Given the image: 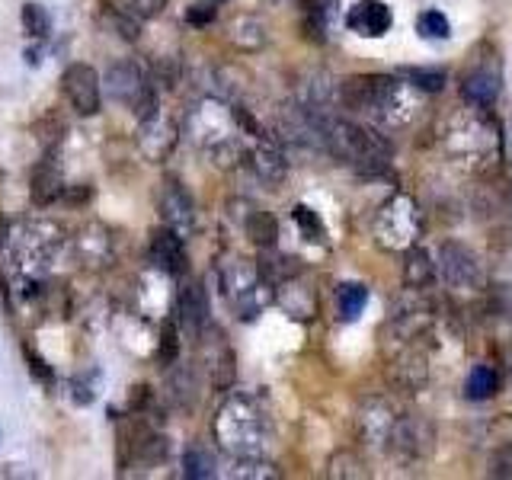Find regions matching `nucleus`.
<instances>
[{"label": "nucleus", "instance_id": "1", "mask_svg": "<svg viewBox=\"0 0 512 480\" xmlns=\"http://www.w3.org/2000/svg\"><path fill=\"white\" fill-rule=\"evenodd\" d=\"M311 125H314V132L324 138L330 154L346 160V164H352L356 170L375 173L381 167H388L391 144L384 141L381 135H375L372 128L356 125V122H349V119L320 116V112H311Z\"/></svg>", "mask_w": 512, "mask_h": 480}, {"label": "nucleus", "instance_id": "2", "mask_svg": "<svg viewBox=\"0 0 512 480\" xmlns=\"http://www.w3.org/2000/svg\"><path fill=\"white\" fill-rule=\"evenodd\" d=\"M215 436L234 458H260L269 445V420L253 397L237 394L218 410Z\"/></svg>", "mask_w": 512, "mask_h": 480}, {"label": "nucleus", "instance_id": "3", "mask_svg": "<svg viewBox=\"0 0 512 480\" xmlns=\"http://www.w3.org/2000/svg\"><path fill=\"white\" fill-rule=\"evenodd\" d=\"M221 285H224V295L231 301V308L244 320L263 314V308H269V301H272V285L263 279V272L250 266L247 260H231L224 266Z\"/></svg>", "mask_w": 512, "mask_h": 480}, {"label": "nucleus", "instance_id": "4", "mask_svg": "<svg viewBox=\"0 0 512 480\" xmlns=\"http://www.w3.org/2000/svg\"><path fill=\"white\" fill-rule=\"evenodd\" d=\"M375 231H378V240L384 247H391V250L410 247L416 240V234H420V212H416L413 199L410 196H394L378 212Z\"/></svg>", "mask_w": 512, "mask_h": 480}, {"label": "nucleus", "instance_id": "5", "mask_svg": "<svg viewBox=\"0 0 512 480\" xmlns=\"http://www.w3.org/2000/svg\"><path fill=\"white\" fill-rule=\"evenodd\" d=\"M106 90L116 103L141 106V119H151V90L144 84V74L135 61H116L106 71Z\"/></svg>", "mask_w": 512, "mask_h": 480}, {"label": "nucleus", "instance_id": "6", "mask_svg": "<svg viewBox=\"0 0 512 480\" xmlns=\"http://www.w3.org/2000/svg\"><path fill=\"white\" fill-rule=\"evenodd\" d=\"M61 87L80 116H96L100 112V77H96L90 64H71L61 77Z\"/></svg>", "mask_w": 512, "mask_h": 480}, {"label": "nucleus", "instance_id": "7", "mask_svg": "<svg viewBox=\"0 0 512 480\" xmlns=\"http://www.w3.org/2000/svg\"><path fill=\"white\" fill-rule=\"evenodd\" d=\"M442 276L448 285L471 292V288H480V282H484V269H480V260L464 244H445L442 247Z\"/></svg>", "mask_w": 512, "mask_h": 480}, {"label": "nucleus", "instance_id": "8", "mask_svg": "<svg viewBox=\"0 0 512 480\" xmlns=\"http://www.w3.org/2000/svg\"><path fill=\"white\" fill-rule=\"evenodd\" d=\"M160 215H164L167 228H173L176 234H189L192 224H196V205H192L189 192L176 180L164 183V192H160Z\"/></svg>", "mask_w": 512, "mask_h": 480}, {"label": "nucleus", "instance_id": "9", "mask_svg": "<svg viewBox=\"0 0 512 480\" xmlns=\"http://www.w3.org/2000/svg\"><path fill=\"white\" fill-rule=\"evenodd\" d=\"M346 23L352 32H359L365 39H378L391 29L394 16H391L388 4H381V0H359V4H352Z\"/></svg>", "mask_w": 512, "mask_h": 480}, {"label": "nucleus", "instance_id": "10", "mask_svg": "<svg viewBox=\"0 0 512 480\" xmlns=\"http://www.w3.org/2000/svg\"><path fill=\"white\" fill-rule=\"evenodd\" d=\"M151 263L160 272H167V276H183L186 272L183 234H176L173 228H160L151 240Z\"/></svg>", "mask_w": 512, "mask_h": 480}, {"label": "nucleus", "instance_id": "11", "mask_svg": "<svg viewBox=\"0 0 512 480\" xmlns=\"http://www.w3.org/2000/svg\"><path fill=\"white\" fill-rule=\"evenodd\" d=\"M500 68L496 64H477L474 71L464 74L461 80V96L474 106H490L500 93Z\"/></svg>", "mask_w": 512, "mask_h": 480}, {"label": "nucleus", "instance_id": "12", "mask_svg": "<svg viewBox=\"0 0 512 480\" xmlns=\"http://www.w3.org/2000/svg\"><path fill=\"white\" fill-rule=\"evenodd\" d=\"M176 314H180V324L186 333L199 336L208 324V298H205V288L202 282H189L183 285L180 298H176Z\"/></svg>", "mask_w": 512, "mask_h": 480}, {"label": "nucleus", "instance_id": "13", "mask_svg": "<svg viewBox=\"0 0 512 480\" xmlns=\"http://www.w3.org/2000/svg\"><path fill=\"white\" fill-rule=\"evenodd\" d=\"M32 199H36L39 205H48L52 199H58L61 196V173L55 170V164H52V157H45L42 164L32 170Z\"/></svg>", "mask_w": 512, "mask_h": 480}, {"label": "nucleus", "instance_id": "14", "mask_svg": "<svg viewBox=\"0 0 512 480\" xmlns=\"http://www.w3.org/2000/svg\"><path fill=\"white\" fill-rule=\"evenodd\" d=\"M368 304V288L362 282H346L336 288V314L343 320H356Z\"/></svg>", "mask_w": 512, "mask_h": 480}, {"label": "nucleus", "instance_id": "15", "mask_svg": "<svg viewBox=\"0 0 512 480\" xmlns=\"http://www.w3.org/2000/svg\"><path fill=\"white\" fill-rule=\"evenodd\" d=\"M253 167H256V173L263 176V180H272V183H279L285 176V160H282L276 144H269L266 138H263L260 148L253 151Z\"/></svg>", "mask_w": 512, "mask_h": 480}, {"label": "nucleus", "instance_id": "16", "mask_svg": "<svg viewBox=\"0 0 512 480\" xmlns=\"http://www.w3.org/2000/svg\"><path fill=\"white\" fill-rule=\"evenodd\" d=\"M183 477H189V480L215 477V458H212V452L202 448V445L186 448V455H183Z\"/></svg>", "mask_w": 512, "mask_h": 480}, {"label": "nucleus", "instance_id": "17", "mask_svg": "<svg viewBox=\"0 0 512 480\" xmlns=\"http://www.w3.org/2000/svg\"><path fill=\"white\" fill-rule=\"evenodd\" d=\"M500 388V375L493 372L490 365H477L474 372L468 375V384H464V394L471 400H490Z\"/></svg>", "mask_w": 512, "mask_h": 480}, {"label": "nucleus", "instance_id": "18", "mask_svg": "<svg viewBox=\"0 0 512 480\" xmlns=\"http://www.w3.org/2000/svg\"><path fill=\"white\" fill-rule=\"evenodd\" d=\"M404 276H407V282L416 285V288H423V285L432 282V263H429L426 250H420V247H407V256H404Z\"/></svg>", "mask_w": 512, "mask_h": 480}, {"label": "nucleus", "instance_id": "19", "mask_svg": "<svg viewBox=\"0 0 512 480\" xmlns=\"http://www.w3.org/2000/svg\"><path fill=\"white\" fill-rule=\"evenodd\" d=\"M247 237L253 240V244H260V247H272V244H276V237H279L276 218H272L269 212H253L247 218Z\"/></svg>", "mask_w": 512, "mask_h": 480}, {"label": "nucleus", "instance_id": "20", "mask_svg": "<svg viewBox=\"0 0 512 480\" xmlns=\"http://www.w3.org/2000/svg\"><path fill=\"white\" fill-rule=\"evenodd\" d=\"M292 218H295V224L301 228V234L311 240V244H324L327 240V228H324V221H320V215L314 212V208H308V205H295L292 208Z\"/></svg>", "mask_w": 512, "mask_h": 480}, {"label": "nucleus", "instance_id": "21", "mask_svg": "<svg viewBox=\"0 0 512 480\" xmlns=\"http://www.w3.org/2000/svg\"><path fill=\"white\" fill-rule=\"evenodd\" d=\"M400 77L407 80V87L426 90V93H439L448 84L445 71H432V68H404V71H400Z\"/></svg>", "mask_w": 512, "mask_h": 480}, {"label": "nucleus", "instance_id": "22", "mask_svg": "<svg viewBox=\"0 0 512 480\" xmlns=\"http://www.w3.org/2000/svg\"><path fill=\"white\" fill-rule=\"evenodd\" d=\"M180 356V330H176L173 320H164L160 327V343H157V362L160 365H170Z\"/></svg>", "mask_w": 512, "mask_h": 480}, {"label": "nucleus", "instance_id": "23", "mask_svg": "<svg viewBox=\"0 0 512 480\" xmlns=\"http://www.w3.org/2000/svg\"><path fill=\"white\" fill-rule=\"evenodd\" d=\"M23 26L32 32V36H48V29H52V16H48L45 7H39V4H26L23 7Z\"/></svg>", "mask_w": 512, "mask_h": 480}, {"label": "nucleus", "instance_id": "24", "mask_svg": "<svg viewBox=\"0 0 512 480\" xmlns=\"http://www.w3.org/2000/svg\"><path fill=\"white\" fill-rule=\"evenodd\" d=\"M420 32L429 39H448V20L439 10H426L420 16Z\"/></svg>", "mask_w": 512, "mask_h": 480}, {"label": "nucleus", "instance_id": "25", "mask_svg": "<svg viewBox=\"0 0 512 480\" xmlns=\"http://www.w3.org/2000/svg\"><path fill=\"white\" fill-rule=\"evenodd\" d=\"M490 477H503L512 480V442H506L503 448H496L490 458Z\"/></svg>", "mask_w": 512, "mask_h": 480}, {"label": "nucleus", "instance_id": "26", "mask_svg": "<svg viewBox=\"0 0 512 480\" xmlns=\"http://www.w3.org/2000/svg\"><path fill=\"white\" fill-rule=\"evenodd\" d=\"M122 7L132 16H138V20H151V16H157L167 7V0H122Z\"/></svg>", "mask_w": 512, "mask_h": 480}, {"label": "nucleus", "instance_id": "27", "mask_svg": "<svg viewBox=\"0 0 512 480\" xmlns=\"http://www.w3.org/2000/svg\"><path fill=\"white\" fill-rule=\"evenodd\" d=\"M26 362H29V372L36 375L39 381H52V378H55V375H52V368H48V362L39 356L36 349H29V346H26Z\"/></svg>", "mask_w": 512, "mask_h": 480}, {"label": "nucleus", "instance_id": "28", "mask_svg": "<svg viewBox=\"0 0 512 480\" xmlns=\"http://www.w3.org/2000/svg\"><path fill=\"white\" fill-rule=\"evenodd\" d=\"M212 20H215V7L212 4H199V7H192L186 13V23H192V26H205V23H212Z\"/></svg>", "mask_w": 512, "mask_h": 480}]
</instances>
